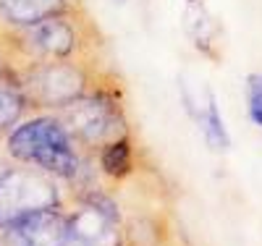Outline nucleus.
I'll list each match as a JSON object with an SVG mask.
<instances>
[{
  "label": "nucleus",
  "mask_w": 262,
  "mask_h": 246,
  "mask_svg": "<svg viewBox=\"0 0 262 246\" xmlns=\"http://www.w3.org/2000/svg\"><path fill=\"white\" fill-rule=\"evenodd\" d=\"M6 149L13 160L34 165L50 175L74 178L79 170L74 137L60 121V116L39 113L21 118L6 133Z\"/></svg>",
  "instance_id": "nucleus-1"
},
{
  "label": "nucleus",
  "mask_w": 262,
  "mask_h": 246,
  "mask_svg": "<svg viewBox=\"0 0 262 246\" xmlns=\"http://www.w3.org/2000/svg\"><path fill=\"white\" fill-rule=\"evenodd\" d=\"M18 89L24 92L27 102L37 107H58L63 110L74 100L90 92L86 76L79 71V65L66 60H45V63H29L16 71H8Z\"/></svg>",
  "instance_id": "nucleus-2"
},
{
  "label": "nucleus",
  "mask_w": 262,
  "mask_h": 246,
  "mask_svg": "<svg viewBox=\"0 0 262 246\" xmlns=\"http://www.w3.org/2000/svg\"><path fill=\"white\" fill-rule=\"evenodd\" d=\"M60 113H63L60 121L66 123L69 133L84 142H105V139L111 142L118 137V131L123 126L116 100L102 92L84 95L74 100L71 105H66Z\"/></svg>",
  "instance_id": "nucleus-3"
},
{
  "label": "nucleus",
  "mask_w": 262,
  "mask_h": 246,
  "mask_svg": "<svg viewBox=\"0 0 262 246\" xmlns=\"http://www.w3.org/2000/svg\"><path fill=\"white\" fill-rule=\"evenodd\" d=\"M55 205V186L42 175L24 170L0 173V228L37 210Z\"/></svg>",
  "instance_id": "nucleus-4"
},
{
  "label": "nucleus",
  "mask_w": 262,
  "mask_h": 246,
  "mask_svg": "<svg viewBox=\"0 0 262 246\" xmlns=\"http://www.w3.org/2000/svg\"><path fill=\"white\" fill-rule=\"evenodd\" d=\"M6 246H66L69 243V220L53 207L37 210L13 220L3 228Z\"/></svg>",
  "instance_id": "nucleus-5"
},
{
  "label": "nucleus",
  "mask_w": 262,
  "mask_h": 246,
  "mask_svg": "<svg viewBox=\"0 0 262 246\" xmlns=\"http://www.w3.org/2000/svg\"><path fill=\"white\" fill-rule=\"evenodd\" d=\"M69 11L71 0H0V32L24 29Z\"/></svg>",
  "instance_id": "nucleus-6"
},
{
  "label": "nucleus",
  "mask_w": 262,
  "mask_h": 246,
  "mask_svg": "<svg viewBox=\"0 0 262 246\" xmlns=\"http://www.w3.org/2000/svg\"><path fill=\"white\" fill-rule=\"evenodd\" d=\"M27 97L18 89V84L13 81V76H3L0 79V131H11L27 113Z\"/></svg>",
  "instance_id": "nucleus-7"
},
{
  "label": "nucleus",
  "mask_w": 262,
  "mask_h": 246,
  "mask_svg": "<svg viewBox=\"0 0 262 246\" xmlns=\"http://www.w3.org/2000/svg\"><path fill=\"white\" fill-rule=\"evenodd\" d=\"M131 163H134V158H131L128 137H116V139H111L102 147L100 165L111 178H126L131 173Z\"/></svg>",
  "instance_id": "nucleus-8"
},
{
  "label": "nucleus",
  "mask_w": 262,
  "mask_h": 246,
  "mask_svg": "<svg viewBox=\"0 0 262 246\" xmlns=\"http://www.w3.org/2000/svg\"><path fill=\"white\" fill-rule=\"evenodd\" d=\"M196 121H200V128L205 133V142L212 149H228L231 139H228V131L223 126L221 110H217V102H215L212 95H207V102L202 105L200 113H196Z\"/></svg>",
  "instance_id": "nucleus-9"
},
{
  "label": "nucleus",
  "mask_w": 262,
  "mask_h": 246,
  "mask_svg": "<svg viewBox=\"0 0 262 246\" xmlns=\"http://www.w3.org/2000/svg\"><path fill=\"white\" fill-rule=\"evenodd\" d=\"M247 113L249 121L262 128V74H249L247 76Z\"/></svg>",
  "instance_id": "nucleus-10"
},
{
  "label": "nucleus",
  "mask_w": 262,
  "mask_h": 246,
  "mask_svg": "<svg viewBox=\"0 0 262 246\" xmlns=\"http://www.w3.org/2000/svg\"><path fill=\"white\" fill-rule=\"evenodd\" d=\"M113 3H116V0H113ZM118 3H123V0H118Z\"/></svg>",
  "instance_id": "nucleus-11"
}]
</instances>
